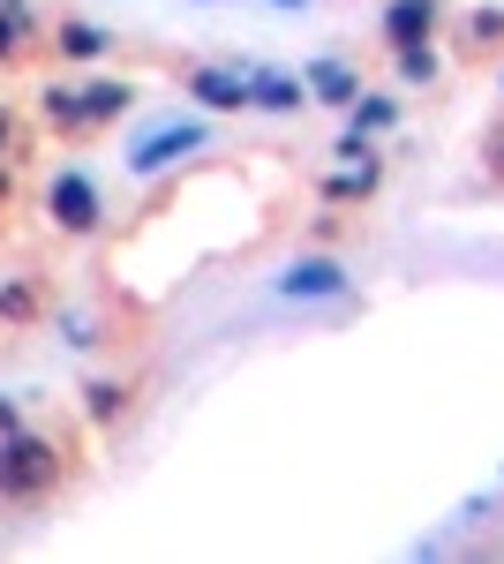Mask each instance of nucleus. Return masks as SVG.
<instances>
[{
    "mask_svg": "<svg viewBox=\"0 0 504 564\" xmlns=\"http://www.w3.org/2000/svg\"><path fill=\"white\" fill-rule=\"evenodd\" d=\"M45 121H53V129H90L84 121V90H45Z\"/></svg>",
    "mask_w": 504,
    "mask_h": 564,
    "instance_id": "9b49d317",
    "label": "nucleus"
},
{
    "mask_svg": "<svg viewBox=\"0 0 504 564\" xmlns=\"http://www.w3.org/2000/svg\"><path fill=\"white\" fill-rule=\"evenodd\" d=\"M84 399H90V422H114L121 414V384H90Z\"/></svg>",
    "mask_w": 504,
    "mask_h": 564,
    "instance_id": "f3484780",
    "label": "nucleus"
},
{
    "mask_svg": "<svg viewBox=\"0 0 504 564\" xmlns=\"http://www.w3.org/2000/svg\"><path fill=\"white\" fill-rule=\"evenodd\" d=\"M53 475H61V459H53L45 436H23V430L0 436V497H45Z\"/></svg>",
    "mask_w": 504,
    "mask_h": 564,
    "instance_id": "f257e3e1",
    "label": "nucleus"
},
{
    "mask_svg": "<svg viewBox=\"0 0 504 564\" xmlns=\"http://www.w3.org/2000/svg\"><path fill=\"white\" fill-rule=\"evenodd\" d=\"M189 90L204 98L211 113H234V106H249V76H242V68H196V76H189Z\"/></svg>",
    "mask_w": 504,
    "mask_h": 564,
    "instance_id": "20e7f679",
    "label": "nucleus"
},
{
    "mask_svg": "<svg viewBox=\"0 0 504 564\" xmlns=\"http://www.w3.org/2000/svg\"><path fill=\"white\" fill-rule=\"evenodd\" d=\"M301 98H309L301 76H279V68H256L249 76V106H264V113H294Z\"/></svg>",
    "mask_w": 504,
    "mask_h": 564,
    "instance_id": "0eeeda50",
    "label": "nucleus"
},
{
    "mask_svg": "<svg viewBox=\"0 0 504 564\" xmlns=\"http://www.w3.org/2000/svg\"><path fill=\"white\" fill-rule=\"evenodd\" d=\"M15 430V399H0V436Z\"/></svg>",
    "mask_w": 504,
    "mask_h": 564,
    "instance_id": "6ab92c4d",
    "label": "nucleus"
},
{
    "mask_svg": "<svg viewBox=\"0 0 504 564\" xmlns=\"http://www.w3.org/2000/svg\"><path fill=\"white\" fill-rule=\"evenodd\" d=\"M45 212H53L61 234H90V226H98V188H90L84 174H61L53 196H45Z\"/></svg>",
    "mask_w": 504,
    "mask_h": 564,
    "instance_id": "f03ea898",
    "label": "nucleus"
},
{
    "mask_svg": "<svg viewBox=\"0 0 504 564\" xmlns=\"http://www.w3.org/2000/svg\"><path fill=\"white\" fill-rule=\"evenodd\" d=\"M23 45V0H0V61Z\"/></svg>",
    "mask_w": 504,
    "mask_h": 564,
    "instance_id": "dca6fc26",
    "label": "nucleus"
},
{
    "mask_svg": "<svg viewBox=\"0 0 504 564\" xmlns=\"http://www.w3.org/2000/svg\"><path fill=\"white\" fill-rule=\"evenodd\" d=\"M384 39L392 45H421L429 39V0H392V8H384Z\"/></svg>",
    "mask_w": 504,
    "mask_h": 564,
    "instance_id": "6e6552de",
    "label": "nucleus"
},
{
    "mask_svg": "<svg viewBox=\"0 0 504 564\" xmlns=\"http://www.w3.org/2000/svg\"><path fill=\"white\" fill-rule=\"evenodd\" d=\"M8 135H15V129H8V113H0V151H8Z\"/></svg>",
    "mask_w": 504,
    "mask_h": 564,
    "instance_id": "aec40b11",
    "label": "nucleus"
},
{
    "mask_svg": "<svg viewBox=\"0 0 504 564\" xmlns=\"http://www.w3.org/2000/svg\"><path fill=\"white\" fill-rule=\"evenodd\" d=\"M196 143H204V129H196V121H173V129L143 135L128 166H136V174H159V166H173V159H181V151H196Z\"/></svg>",
    "mask_w": 504,
    "mask_h": 564,
    "instance_id": "7ed1b4c3",
    "label": "nucleus"
},
{
    "mask_svg": "<svg viewBox=\"0 0 504 564\" xmlns=\"http://www.w3.org/2000/svg\"><path fill=\"white\" fill-rule=\"evenodd\" d=\"M271 8H309V0H271Z\"/></svg>",
    "mask_w": 504,
    "mask_h": 564,
    "instance_id": "412c9836",
    "label": "nucleus"
},
{
    "mask_svg": "<svg viewBox=\"0 0 504 564\" xmlns=\"http://www.w3.org/2000/svg\"><path fill=\"white\" fill-rule=\"evenodd\" d=\"M61 53H68V61H98V53H106V31H98V23H61Z\"/></svg>",
    "mask_w": 504,
    "mask_h": 564,
    "instance_id": "f8f14e48",
    "label": "nucleus"
},
{
    "mask_svg": "<svg viewBox=\"0 0 504 564\" xmlns=\"http://www.w3.org/2000/svg\"><path fill=\"white\" fill-rule=\"evenodd\" d=\"M392 121H399L392 98H354V135H377V129H392Z\"/></svg>",
    "mask_w": 504,
    "mask_h": 564,
    "instance_id": "ddd939ff",
    "label": "nucleus"
},
{
    "mask_svg": "<svg viewBox=\"0 0 504 564\" xmlns=\"http://www.w3.org/2000/svg\"><path fill=\"white\" fill-rule=\"evenodd\" d=\"M0 204H8V174H0Z\"/></svg>",
    "mask_w": 504,
    "mask_h": 564,
    "instance_id": "4be33fe9",
    "label": "nucleus"
},
{
    "mask_svg": "<svg viewBox=\"0 0 504 564\" xmlns=\"http://www.w3.org/2000/svg\"><path fill=\"white\" fill-rule=\"evenodd\" d=\"M128 106H136V90H128V84H90L84 90V121H121Z\"/></svg>",
    "mask_w": 504,
    "mask_h": 564,
    "instance_id": "1a4fd4ad",
    "label": "nucleus"
},
{
    "mask_svg": "<svg viewBox=\"0 0 504 564\" xmlns=\"http://www.w3.org/2000/svg\"><path fill=\"white\" fill-rule=\"evenodd\" d=\"M301 84H309V98H324V106H354V98H362V76H354L346 61H309Z\"/></svg>",
    "mask_w": 504,
    "mask_h": 564,
    "instance_id": "423d86ee",
    "label": "nucleus"
},
{
    "mask_svg": "<svg viewBox=\"0 0 504 564\" xmlns=\"http://www.w3.org/2000/svg\"><path fill=\"white\" fill-rule=\"evenodd\" d=\"M279 286H287L294 302H324V294H339V286H346V271H339L332 257H309V263H294Z\"/></svg>",
    "mask_w": 504,
    "mask_h": 564,
    "instance_id": "39448f33",
    "label": "nucleus"
},
{
    "mask_svg": "<svg viewBox=\"0 0 504 564\" xmlns=\"http://www.w3.org/2000/svg\"><path fill=\"white\" fill-rule=\"evenodd\" d=\"M399 76H407V84H429V76H437V53H429V45H399Z\"/></svg>",
    "mask_w": 504,
    "mask_h": 564,
    "instance_id": "4468645a",
    "label": "nucleus"
},
{
    "mask_svg": "<svg viewBox=\"0 0 504 564\" xmlns=\"http://www.w3.org/2000/svg\"><path fill=\"white\" fill-rule=\"evenodd\" d=\"M490 39H504V8H482L474 15V45H490Z\"/></svg>",
    "mask_w": 504,
    "mask_h": 564,
    "instance_id": "a211bd4d",
    "label": "nucleus"
},
{
    "mask_svg": "<svg viewBox=\"0 0 504 564\" xmlns=\"http://www.w3.org/2000/svg\"><path fill=\"white\" fill-rule=\"evenodd\" d=\"M0 316H8V324H31V316H39V294H31V286H0Z\"/></svg>",
    "mask_w": 504,
    "mask_h": 564,
    "instance_id": "2eb2a0df",
    "label": "nucleus"
},
{
    "mask_svg": "<svg viewBox=\"0 0 504 564\" xmlns=\"http://www.w3.org/2000/svg\"><path fill=\"white\" fill-rule=\"evenodd\" d=\"M369 188H377V159H354L346 174L324 181V196H332V204H354V196H369Z\"/></svg>",
    "mask_w": 504,
    "mask_h": 564,
    "instance_id": "9d476101",
    "label": "nucleus"
}]
</instances>
